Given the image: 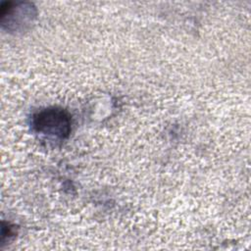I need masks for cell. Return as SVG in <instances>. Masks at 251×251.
<instances>
[{"mask_svg": "<svg viewBox=\"0 0 251 251\" xmlns=\"http://www.w3.org/2000/svg\"><path fill=\"white\" fill-rule=\"evenodd\" d=\"M33 129L47 137L65 139L71 132V117L63 109L46 108L33 115L31 120Z\"/></svg>", "mask_w": 251, "mask_h": 251, "instance_id": "1", "label": "cell"}]
</instances>
